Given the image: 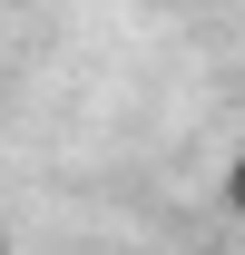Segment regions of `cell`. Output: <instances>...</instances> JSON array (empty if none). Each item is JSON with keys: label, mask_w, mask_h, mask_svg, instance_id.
Wrapping results in <instances>:
<instances>
[]
</instances>
